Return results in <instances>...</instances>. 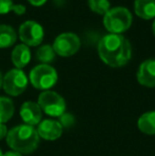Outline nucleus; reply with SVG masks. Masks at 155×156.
I'll use <instances>...</instances> for the list:
<instances>
[{"mask_svg": "<svg viewBox=\"0 0 155 156\" xmlns=\"http://www.w3.org/2000/svg\"><path fill=\"white\" fill-rule=\"evenodd\" d=\"M20 117L25 124L31 125H38L41 121V117H43V112H41V107L36 102L33 101H27V102L23 103L20 107Z\"/></svg>", "mask_w": 155, "mask_h": 156, "instance_id": "9", "label": "nucleus"}, {"mask_svg": "<svg viewBox=\"0 0 155 156\" xmlns=\"http://www.w3.org/2000/svg\"><path fill=\"white\" fill-rule=\"evenodd\" d=\"M2 80H3V76H2L1 71H0V87H2Z\"/></svg>", "mask_w": 155, "mask_h": 156, "instance_id": "23", "label": "nucleus"}, {"mask_svg": "<svg viewBox=\"0 0 155 156\" xmlns=\"http://www.w3.org/2000/svg\"><path fill=\"white\" fill-rule=\"evenodd\" d=\"M55 51L51 45H43L36 51V58L43 64L51 63L55 58Z\"/></svg>", "mask_w": 155, "mask_h": 156, "instance_id": "18", "label": "nucleus"}, {"mask_svg": "<svg viewBox=\"0 0 155 156\" xmlns=\"http://www.w3.org/2000/svg\"><path fill=\"white\" fill-rule=\"evenodd\" d=\"M54 51L61 56H70L78 52L81 47L80 37L73 32H64L55 37L53 41Z\"/></svg>", "mask_w": 155, "mask_h": 156, "instance_id": "7", "label": "nucleus"}, {"mask_svg": "<svg viewBox=\"0 0 155 156\" xmlns=\"http://www.w3.org/2000/svg\"><path fill=\"white\" fill-rule=\"evenodd\" d=\"M5 139L8 146L20 154L34 152L39 144V136L36 129L28 124H20L11 129Z\"/></svg>", "mask_w": 155, "mask_h": 156, "instance_id": "2", "label": "nucleus"}, {"mask_svg": "<svg viewBox=\"0 0 155 156\" xmlns=\"http://www.w3.org/2000/svg\"><path fill=\"white\" fill-rule=\"evenodd\" d=\"M17 39V33L10 25H0V48H8L14 45Z\"/></svg>", "mask_w": 155, "mask_h": 156, "instance_id": "15", "label": "nucleus"}, {"mask_svg": "<svg viewBox=\"0 0 155 156\" xmlns=\"http://www.w3.org/2000/svg\"><path fill=\"white\" fill-rule=\"evenodd\" d=\"M28 1H29L31 4H33V5L39 6V5H43L47 0H28Z\"/></svg>", "mask_w": 155, "mask_h": 156, "instance_id": "21", "label": "nucleus"}, {"mask_svg": "<svg viewBox=\"0 0 155 156\" xmlns=\"http://www.w3.org/2000/svg\"><path fill=\"white\" fill-rule=\"evenodd\" d=\"M133 16L124 6L111 8L103 16V25L110 33L121 34L131 27Z\"/></svg>", "mask_w": 155, "mask_h": 156, "instance_id": "3", "label": "nucleus"}, {"mask_svg": "<svg viewBox=\"0 0 155 156\" xmlns=\"http://www.w3.org/2000/svg\"><path fill=\"white\" fill-rule=\"evenodd\" d=\"M152 30H153V33L155 35V18H154V21H153V25H152Z\"/></svg>", "mask_w": 155, "mask_h": 156, "instance_id": "24", "label": "nucleus"}, {"mask_svg": "<svg viewBox=\"0 0 155 156\" xmlns=\"http://www.w3.org/2000/svg\"><path fill=\"white\" fill-rule=\"evenodd\" d=\"M18 35L23 44L29 46H38L44 39V28L35 20H26L19 26Z\"/></svg>", "mask_w": 155, "mask_h": 156, "instance_id": "8", "label": "nucleus"}, {"mask_svg": "<svg viewBox=\"0 0 155 156\" xmlns=\"http://www.w3.org/2000/svg\"><path fill=\"white\" fill-rule=\"evenodd\" d=\"M3 155V153H2V151H1V149H0V156H2Z\"/></svg>", "mask_w": 155, "mask_h": 156, "instance_id": "25", "label": "nucleus"}, {"mask_svg": "<svg viewBox=\"0 0 155 156\" xmlns=\"http://www.w3.org/2000/svg\"><path fill=\"white\" fill-rule=\"evenodd\" d=\"M11 58L15 68L23 69L31 61V51L30 48L25 44H18L14 47L11 53Z\"/></svg>", "mask_w": 155, "mask_h": 156, "instance_id": "12", "label": "nucleus"}, {"mask_svg": "<svg viewBox=\"0 0 155 156\" xmlns=\"http://www.w3.org/2000/svg\"><path fill=\"white\" fill-rule=\"evenodd\" d=\"M28 82L29 79L23 69L13 68L3 76L2 87L9 96L17 97L27 89Z\"/></svg>", "mask_w": 155, "mask_h": 156, "instance_id": "6", "label": "nucleus"}, {"mask_svg": "<svg viewBox=\"0 0 155 156\" xmlns=\"http://www.w3.org/2000/svg\"><path fill=\"white\" fill-rule=\"evenodd\" d=\"M98 53L101 60L111 67L126 65L132 56V46L122 34L108 33L98 43Z\"/></svg>", "mask_w": 155, "mask_h": 156, "instance_id": "1", "label": "nucleus"}, {"mask_svg": "<svg viewBox=\"0 0 155 156\" xmlns=\"http://www.w3.org/2000/svg\"><path fill=\"white\" fill-rule=\"evenodd\" d=\"M36 131H37L39 138L52 141V140H56L61 137L63 133V126L61 122L51 119H46L41 121Z\"/></svg>", "mask_w": 155, "mask_h": 156, "instance_id": "10", "label": "nucleus"}, {"mask_svg": "<svg viewBox=\"0 0 155 156\" xmlns=\"http://www.w3.org/2000/svg\"><path fill=\"white\" fill-rule=\"evenodd\" d=\"M137 126L147 135H155V111L143 114L137 121Z\"/></svg>", "mask_w": 155, "mask_h": 156, "instance_id": "14", "label": "nucleus"}, {"mask_svg": "<svg viewBox=\"0 0 155 156\" xmlns=\"http://www.w3.org/2000/svg\"><path fill=\"white\" fill-rule=\"evenodd\" d=\"M134 10L143 19L155 18V0H135Z\"/></svg>", "mask_w": 155, "mask_h": 156, "instance_id": "13", "label": "nucleus"}, {"mask_svg": "<svg viewBox=\"0 0 155 156\" xmlns=\"http://www.w3.org/2000/svg\"><path fill=\"white\" fill-rule=\"evenodd\" d=\"M88 5L93 12L104 15L111 9L110 0H88Z\"/></svg>", "mask_w": 155, "mask_h": 156, "instance_id": "19", "label": "nucleus"}, {"mask_svg": "<svg viewBox=\"0 0 155 156\" xmlns=\"http://www.w3.org/2000/svg\"><path fill=\"white\" fill-rule=\"evenodd\" d=\"M29 80L36 89L50 90L58 82V72L48 64H39L32 68L29 74Z\"/></svg>", "mask_w": 155, "mask_h": 156, "instance_id": "4", "label": "nucleus"}, {"mask_svg": "<svg viewBox=\"0 0 155 156\" xmlns=\"http://www.w3.org/2000/svg\"><path fill=\"white\" fill-rule=\"evenodd\" d=\"M8 132L9 131L5 123H0V140H2L3 138H6Z\"/></svg>", "mask_w": 155, "mask_h": 156, "instance_id": "20", "label": "nucleus"}, {"mask_svg": "<svg viewBox=\"0 0 155 156\" xmlns=\"http://www.w3.org/2000/svg\"><path fill=\"white\" fill-rule=\"evenodd\" d=\"M15 112L14 102L8 97L0 96V123H6Z\"/></svg>", "mask_w": 155, "mask_h": 156, "instance_id": "16", "label": "nucleus"}, {"mask_svg": "<svg viewBox=\"0 0 155 156\" xmlns=\"http://www.w3.org/2000/svg\"><path fill=\"white\" fill-rule=\"evenodd\" d=\"M137 81L146 87H155V58H149L140 64Z\"/></svg>", "mask_w": 155, "mask_h": 156, "instance_id": "11", "label": "nucleus"}, {"mask_svg": "<svg viewBox=\"0 0 155 156\" xmlns=\"http://www.w3.org/2000/svg\"><path fill=\"white\" fill-rule=\"evenodd\" d=\"M37 104L41 112L51 117H62L66 111V102L61 94L53 90H45L38 97Z\"/></svg>", "mask_w": 155, "mask_h": 156, "instance_id": "5", "label": "nucleus"}, {"mask_svg": "<svg viewBox=\"0 0 155 156\" xmlns=\"http://www.w3.org/2000/svg\"><path fill=\"white\" fill-rule=\"evenodd\" d=\"M2 156H23V154H20L19 152H16V151H8V152L3 153V155Z\"/></svg>", "mask_w": 155, "mask_h": 156, "instance_id": "22", "label": "nucleus"}, {"mask_svg": "<svg viewBox=\"0 0 155 156\" xmlns=\"http://www.w3.org/2000/svg\"><path fill=\"white\" fill-rule=\"evenodd\" d=\"M13 11L17 15L26 13V6L23 4L14 3L13 0H0V15H4Z\"/></svg>", "mask_w": 155, "mask_h": 156, "instance_id": "17", "label": "nucleus"}]
</instances>
